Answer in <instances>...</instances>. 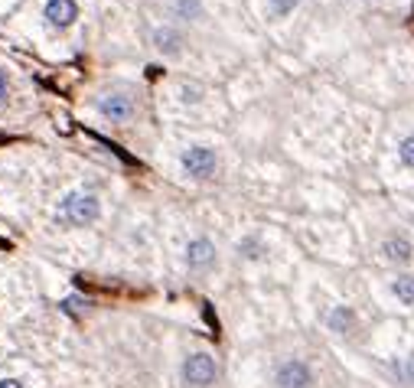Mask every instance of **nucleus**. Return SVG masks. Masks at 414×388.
<instances>
[{
  "mask_svg": "<svg viewBox=\"0 0 414 388\" xmlns=\"http://www.w3.org/2000/svg\"><path fill=\"white\" fill-rule=\"evenodd\" d=\"M186 261H189V268L206 271V268L215 261L213 241H209V238H196V241H189V245H186Z\"/></svg>",
  "mask_w": 414,
  "mask_h": 388,
  "instance_id": "0eeeda50",
  "label": "nucleus"
},
{
  "mask_svg": "<svg viewBox=\"0 0 414 388\" xmlns=\"http://www.w3.org/2000/svg\"><path fill=\"white\" fill-rule=\"evenodd\" d=\"M59 213L69 226H91L95 219H98V200L91 196V193H69L59 206Z\"/></svg>",
  "mask_w": 414,
  "mask_h": 388,
  "instance_id": "f257e3e1",
  "label": "nucleus"
},
{
  "mask_svg": "<svg viewBox=\"0 0 414 388\" xmlns=\"http://www.w3.org/2000/svg\"><path fill=\"white\" fill-rule=\"evenodd\" d=\"M349 323H352V313L346 310V307L333 310V316H329V326H333V330H342V333L349 330Z\"/></svg>",
  "mask_w": 414,
  "mask_h": 388,
  "instance_id": "9b49d317",
  "label": "nucleus"
},
{
  "mask_svg": "<svg viewBox=\"0 0 414 388\" xmlns=\"http://www.w3.org/2000/svg\"><path fill=\"white\" fill-rule=\"evenodd\" d=\"M0 388H23L17 378H0Z\"/></svg>",
  "mask_w": 414,
  "mask_h": 388,
  "instance_id": "2eb2a0df",
  "label": "nucleus"
},
{
  "mask_svg": "<svg viewBox=\"0 0 414 388\" xmlns=\"http://www.w3.org/2000/svg\"><path fill=\"white\" fill-rule=\"evenodd\" d=\"M277 388H310V369L297 359H290L277 369Z\"/></svg>",
  "mask_w": 414,
  "mask_h": 388,
  "instance_id": "39448f33",
  "label": "nucleus"
},
{
  "mask_svg": "<svg viewBox=\"0 0 414 388\" xmlns=\"http://www.w3.org/2000/svg\"><path fill=\"white\" fill-rule=\"evenodd\" d=\"M395 294H398V301L404 303H414V277L411 274H402L395 281Z\"/></svg>",
  "mask_w": 414,
  "mask_h": 388,
  "instance_id": "9d476101",
  "label": "nucleus"
},
{
  "mask_svg": "<svg viewBox=\"0 0 414 388\" xmlns=\"http://www.w3.org/2000/svg\"><path fill=\"white\" fill-rule=\"evenodd\" d=\"M294 3H297V0H274V3H271V13H287Z\"/></svg>",
  "mask_w": 414,
  "mask_h": 388,
  "instance_id": "4468645a",
  "label": "nucleus"
},
{
  "mask_svg": "<svg viewBox=\"0 0 414 388\" xmlns=\"http://www.w3.org/2000/svg\"><path fill=\"white\" fill-rule=\"evenodd\" d=\"M0 98H7V76H3V69H0Z\"/></svg>",
  "mask_w": 414,
  "mask_h": 388,
  "instance_id": "dca6fc26",
  "label": "nucleus"
},
{
  "mask_svg": "<svg viewBox=\"0 0 414 388\" xmlns=\"http://www.w3.org/2000/svg\"><path fill=\"white\" fill-rule=\"evenodd\" d=\"M202 7H199V0H176V13L179 17H196Z\"/></svg>",
  "mask_w": 414,
  "mask_h": 388,
  "instance_id": "f8f14e48",
  "label": "nucleus"
},
{
  "mask_svg": "<svg viewBox=\"0 0 414 388\" xmlns=\"http://www.w3.org/2000/svg\"><path fill=\"white\" fill-rule=\"evenodd\" d=\"M215 166H219V157L209 147H189L183 153V170L189 176H196V180H209L215 173Z\"/></svg>",
  "mask_w": 414,
  "mask_h": 388,
  "instance_id": "7ed1b4c3",
  "label": "nucleus"
},
{
  "mask_svg": "<svg viewBox=\"0 0 414 388\" xmlns=\"http://www.w3.org/2000/svg\"><path fill=\"white\" fill-rule=\"evenodd\" d=\"M382 251H385L389 261H408V258H411V241H404V238H389V241L382 245Z\"/></svg>",
  "mask_w": 414,
  "mask_h": 388,
  "instance_id": "1a4fd4ad",
  "label": "nucleus"
},
{
  "mask_svg": "<svg viewBox=\"0 0 414 388\" xmlns=\"http://www.w3.org/2000/svg\"><path fill=\"white\" fill-rule=\"evenodd\" d=\"M153 46H157L160 52H166V56H176L179 46H183V36L176 33L173 26H164V30H157V33H153Z\"/></svg>",
  "mask_w": 414,
  "mask_h": 388,
  "instance_id": "6e6552de",
  "label": "nucleus"
},
{
  "mask_svg": "<svg viewBox=\"0 0 414 388\" xmlns=\"http://www.w3.org/2000/svg\"><path fill=\"white\" fill-rule=\"evenodd\" d=\"M46 20H50L52 26H59V30H65V26H72L76 23V17H78V7H76V0H50L46 3Z\"/></svg>",
  "mask_w": 414,
  "mask_h": 388,
  "instance_id": "423d86ee",
  "label": "nucleus"
},
{
  "mask_svg": "<svg viewBox=\"0 0 414 388\" xmlns=\"http://www.w3.org/2000/svg\"><path fill=\"white\" fill-rule=\"evenodd\" d=\"M402 160L408 163V166H414V138L402 140Z\"/></svg>",
  "mask_w": 414,
  "mask_h": 388,
  "instance_id": "ddd939ff",
  "label": "nucleus"
},
{
  "mask_svg": "<svg viewBox=\"0 0 414 388\" xmlns=\"http://www.w3.org/2000/svg\"><path fill=\"white\" fill-rule=\"evenodd\" d=\"M98 114L114 125H124L134 118V101L127 95H105V98H98Z\"/></svg>",
  "mask_w": 414,
  "mask_h": 388,
  "instance_id": "20e7f679",
  "label": "nucleus"
},
{
  "mask_svg": "<svg viewBox=\"0 0 414 388\" xmlns=\"http://www.w3.org/2000/svg\"><path fill=\"white\" fill-rule=\"evenodd\" d=\"M215 376H219V365H215V359L206 356V352H193L186 363H183V382L193 388L213 385Z\"/></svg>",
  "mask_w": 414,
  "mask_h": 388,
  "instance_id": "f03ea898",
  "label": "nucleus"
}]
</instances>
